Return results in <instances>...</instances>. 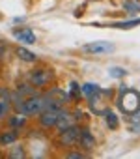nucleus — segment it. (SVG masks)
Here are the masks:
<instances>
[{"mask_svg": "<svg viewBox=\"0 0 140 159\" xmlns=\"http://www.w3.org/2000/svg\"><path fill=\"white\" fill-rule=\"evenodd\" d=\"M120 107L125 112H136V111H140V94L134 92V90H125Z\"/></svg>", "mask_w": 140, "mask_h": 159, "instance_id": "f03ea898", "label": "nucleus"}, {"mask_svg": "<svg viewBox=\"0 0 140 159\" xmlns=\"http://www.w3.org/2000/svg\"><path fill=\"white\" fill-rule=\"evenodd\" d=\"M13 36L21 41V43H26V45H30V43H36V34H34V30H30V28H15L13 30Z\"/></svg>", "mask_w": 140, "mask_h": 159, "instance_id": "0eeeda50", "label": "nucleus"}, {"mask_svg": "<svg viewBox=\"0 0 140 159\" xmlns=\"http://www.w3.org/2000/svg\"><path fill=\"white\" fill-rule=\"evenodd\" d=\"M67 157H73V159L79 157V159H81V157H84V155H82V153H77V152H71V153H67Z\"/></svg>", "mask_w": 140, "mask_h": 159, "instance_id": "6ab92c4d", "label": "nucleus"}, {"mask_svg": "<svg viewBox=\"0 0 140 159\" xmlns=\"http://www.w3.org/2000/svg\"><path fill=\"white\" fill-rule=\"evenodd\" d=\"M71 120H73V114L71 112L60 109V114H58V120H56V127L62 131V129H65V127L71 125Z\"/></svg>", "mask_w": 140, "mask_h": 159, "instance_id": "6e6552de", "label": "nucleus"}, {"mask_svg": "<svg viewBox=\"0 0 140 159\" xmlns=\"http://www.w3.org/2000/svg\"><path fill=\"white\" fill-rule=\"evenodd\" d=\"M15 148H17V150H13V152H11L10 155H11V157H24V152L21 150L23 146H15Z\"/></svg>", "mask_w": 140, "mask_h": 159, "instance_id": "a211bd4d", "label": "nucleus"}, {"mask_svg": "<svg viewBox=\"0 0 140 159\" xmlns=\"http://www.w3.org/2000/svg\"><path fill=\"white\" fill-rule=\"evenodd\" d=\"M108 73H110L112 77H116V79H120V77H123V75H125L127 71H125L123 67H110V69H108Z\"/></svg>", "mask_w": 140, "mask_h": 159, "instance_id": "2eb2a0df", "label": "nucleus"}, {"mask_svg": "<svg viewBox=\"0 0 140 159\" xmlns=\"http://www.w3.org/2000/svg\"><path fill=\"white\" fill-rule=\"evenodd\" d=\"M82 51L94 52V54H97V52H112L114 51V43H110V41H94V43H86L82 47Z\"/></svg>", "mask_w": 140, "mask_h": 159, "instance_id": "39448f33", "label": "nucleus"}, {"mask_svg": "<svg viewBox=\"0 0 140 159\" xmlns=\"http://www.w3.org/2000/svg\"><path fill=\"white\" fill-rule=\"evenodd\" d=\"M50 71L49 69H34L32 73H30V77H28V81L34 84V86H45V84H49V81H50Z\"/></svg>", "mask_w": 140, "mask_h": 159, "instance_id": "20e7f679", "label": "nucleus"}, {"mask_svg": "<svg viewBox=\"0 0 140 159\" xmlns=\"http://www.w3.org/2000/svg\"><path fill=\"white\" fill-rule=\"evenodd\" d=\"M50 103H60V101H50L49 96H30L21 103V111H23V114L32 116V114H39L47 107H52Z\"/></svg>", "mask_w": 140, "mask_h": 159, "instance_id": "f257e3e1", "label": "nucleus"}, {"mask_svg": "<svg viewBox=\"0 0 140 159\" xmlns=\"http://www.w3.org/2000/svg\"><path fill=\"white\" fill-rule=\"evenodd\" d=\"M79 142H81L86 150H92V148H94V144H95V140H94V137L90 135V131H88V129L81 131V135H79Z\"/></svg>", "mask_w": 140, "mask_h": 159, "instance_id": "1a4fd4ad", "label": "nucleus"}, {"mask_svg": "<svg viewBox=\"0 0 140 159\" xmlns=\"http://www.w3.org/2000/svg\"><path fill=\"white\" fill-rule=\"evenodd\" d=\"M58 114H60V109L58 107H47L45 111L39 112V122L43 127H54L56 125V120H58Z\"/></svg>", "mask_w": 140, "mask_h": 159, "instance_id": "7ed1b4c3", "label": "nucleus"}, {"mask_svg": "<svg viewBox=\"0 0 140 159\" xmlns=\"http://www.w3.org/2000/svg\"><path fill=\"white\" fill-rule=\"evenodd\" d=\"M107 124H108V125H110L112 129H114V127L118 125V122H116V116H114L112 112H107Z\"/></svg>", "mask_w": 140, "mask_h": 159, "instance_id": "f3484780", "label": "nucleus"}, {"mask_svg": "<svg viewBox=\"0 0 140 159\" xmlns=\"http://www.w3.org/2000/svg\"><path fill=\"white\" fill-rule=\"evenodd\" d=\"M15 140H17V133L15 131H10V133H2V135H0V142H2V144H11Z\"/></svg>", "mask_w": 140, "mask_h": 159, "instance_id": "f8f14e48", "label": "nucleus"}, {"mask_svg": "<svg viewBox=\"0 0 140 159\" xmlns=\"http://www.w3.org/2000/svg\"><path fill=\"white\" fill-rule=\"evenodd\" d=\"M15 52H17V56H19L23 62H36V60H37V56H36L34 52H30L28 49H24V47H17Z\"/></svg>", "mask_w": 140, "mask_h": 159, "instance_id": "9d476101", "label": "nucleus"}, {"mask_svg": "<svg viewBox=\"0 0 140 159\" xmlns=\"http://www.w3.org/2000/svg\"><path fill=\"white\" fill-rule=\"evenodd\" d=\"M24 122H26L24 114H15V116H11V120H10L11 127H23V125H24Z\"/></svg>", "mask_w": 140, "mask_h": 159, "instance_id": "ddd939ff", "label": "nucleus"}, {"mask_svg": "<svg viewBox=\"0 0 140 159\" xmlns=\"http://www.w3.org/2000/svg\"><path fill=\"white\" fill-rule=\"evenodd\" d=\"M79 135H81V131H79V127H73V125H69V127H65V129H62V135H60V140L63 142V144H75V142H79Z\"/></svg>", "mask_w": 140, "mask_h": 159, "instance_id": "423d86ee", "label": "nucleus"}, {"mask_svg": "<svg viewBox=\"0 0 140 159\" xmlns=\"http://www.w3.org/2000/svg\"><path fill=\"white\" fill-rule=\"evenodd\" d=\"M10 112V101L8 99H0V116H4Z\"/></svg>", "mask_w": 140, "mask_h": 159, "instance_id": "dca6fc26", "label": "nucleus"}, {"mask_svg": "<svg viewBox=\"0 0 140 159\" xmlns=\"http://www.w3.org/2000/svg\"><path fill=\"white\" fill-rule=\"evenodd\" d=\"M99 90H101V88H99L97 84H92V83H86V84L82 86V90H81V92H82V94H84L86 98H92V96H95V94H97Z\"/></svg>", "mask_w": 140, "mask_h": 159, "instance_id": "9b49d317", "label": "nucleus"}, {"mask_svg": "<svg viewBox=\"0 0 140 159\" xmlns=\"http://www.w3.org/2000/svg\"><path fill=\"white\" fill-rule=\"evenodd\" d=\"M140 19H133V21H125V23H116V28H129V26H138Z\"/></svg>", "mask_w": 140, "mask_h": 159, "instance_id": "4468645a", "label": "nucleus"}]
</instances>
